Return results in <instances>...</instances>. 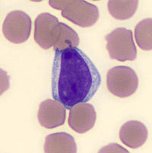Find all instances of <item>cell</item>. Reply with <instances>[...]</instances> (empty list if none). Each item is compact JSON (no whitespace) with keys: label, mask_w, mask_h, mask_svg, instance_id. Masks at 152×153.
<instances>
[{"label":"cell","mask_w":152,"mask_h":153,"mask_svg":"<svg viewBox=\"0 0 152 153\" xmlns=\"http://www.w3.org/2000/svg\"><path fill=\"white\" fill-rule=\"evenodd\" d=\"M107 85L113 95L127 98L136 92L139 87V78L131 67L115 66L107 72Z\"/></svg>","instance_id":"5"},{"label":"cell","mask_w":152,"mask_h":153,"mask_svg":"<svg viewBox=\"0 0 152 153\" xmlns=\"http://www.w3.org/2000/svg\"><path fill=\"white\" fill-rule=\"evenodd\" d=\"M34 41L41 48L56 51L77 47L80 39L77 32L56 16L47 12L38 15L34 22Z\"/></svg>","instance_id":"2"},{"label":"cell","mask_w":152,"mask_h":153,"mask_svg":"<svg viewBox=\"0 0 152 153\" xmlns=\"http://www.w3.org/2000/svg\"><path fill=\"white\" fill-rule=\"evenodd\" d=\"M49 5L62 11V17L82 27L93 26L99 19L97 7L84 0H50Z\"/></svg>","instance_id":"3"},{"label":"cell","mask_w":152,"mask_h":153,"mask_svg":"<svg viewBox=\"0 0 152 153\" xmlns=\"http://www.w3.org/2000/svg\"><path fill=\"white\" fill-rule=\"evenodd\" d=\"M99 152H126L129 151L124 149L123 147L120 146L116 143H110L107 146H104L99 151Z\"/></svg>","instance_id":"13"},{"label":"cell","mask_w":152,"mask_h":153,"mask_svg":"<svg viewBox=\"0 0 152 153\" xmlns=\"http://www.w3.org/2000/svg\"><path fill=\"white\" fill-rule=\"evenodd\" d=\"M135 37L137 44L143 51L152 49V19L148 18L137 24L135 28Z\"/></svg>","instance_id":"12"},{"label":"cell","mask_w":152,"mask_h":153,"mask_svg":"<svg viewBox=\"0 0 152 153\" xmlns=\"http://www.w3.org/2000/svg\"><path fill=\"white\" fill-rule=\"evenodd\" d=\"M100 83V72L82 50L70 47L56 51L52 69V94L54 100L66 109L91 99Z\"/></svg>","instance_id":"1"},{"label":"cell","mask_w":152,"mask_h":153,"mask_svg":"<svg viewBox=\"0 0 152 153\" xmlns=\"http://www.w3.org/2000/svg\"><path fill=\"white\" fill-rule=\"evenodd\" d=\"M66 108L57 101L48 99L40 104L37 118L40 124L47 129H53L64 124Z\"/></svg>","instance_id":"8"},{"label":"cell","mask_w":152,"mask_h":153,"mask_svg":"<svg viewBox=\"0 0 152 153\" xmlns=\"http://www.w3.org/2000/svg\"><path fill=\"white\" fill-rule=\"evenodd\" d=\"M31 19L26 12L20 10L8 13L2 25L5 38L14 44L26 42L31 32Z\"/></svg>","instance_id":"6"},{"label":"cell","mask_w":152,"mask_h":153,"mask_svg":"<svg viewBox=\"0 0 152 153\" xmlns=\"http://www.w3.org/2000/svg\"><path fill=\"white\" fill-rule=\"evenodd\" d=\"M138 6V0H110L107 4L110 14L118 20L132 18L137 11Z\"/></svg>","instance_id":"11"},{"label":"cell","mask_w":152,"mask_h":153,"mask_svg":"<svg viewBox=\"0 0 152 153\" xmlns=\"http://www.w3.org/2000/svg\"><path fill=\"white\" fill-rule=\"evenodd\" d=\"M148 136L147 127L143 123L130 120L124 123L119 131V139L123 144L131 149L142 146Z\"/></svg>","instance_id":"9"},{"label":"cell","mask_w":152,"mask_h":153,"mask_svg":"<svg viewBox=\"0 0 152 153\" xmlns=\"http://www.w3.org/2000/svg\"><path fill=\"white\" fill-rule=\"evenodd\" d=\"M97 114L92 104L79 103L70 109L69 117V126L78 133H85L94 127Z\"/></svg>","instance_id":"7"},{"label":"cell","mask_w":152,"mask_h":153,"mask_svg":"<svg viewBox=\"0 0 152 153\" xmlns=\"http://www.w3.org/2000/svg\"><path fill=\"white\" fill-rule=\"evenodd\" d=\"M107 49L111 59L120 62L133 61L137 57V49L131 30L118 27L107 34Z\"/></svg>","instance_id":"4"},{"label":"cell","mask_w":152,"mask_h":153,"mask_svg":"<svg viewBox=\"0 0 152 153\" xmlns=\"http://www.w3.org/2000/svg\"><path fill=\"white\" fill-rule=\"evenodd\" d=\"M44 152L75 153L77 152V146L73 136L69 133H53L46 137Z\"/></svg>","instance_id":"10"}]
</instances>
